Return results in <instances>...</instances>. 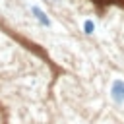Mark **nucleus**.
I'll return each mask as SVG.
<instances>
[{
  "instance_id": "f257e3e1",
  "label": "nucleus",
  "mask_w": 124,
  "mask_h": 124,
  "mask_svg": "<svg viewBox=\"0 0 124 124\" xmlns=\"http://www.w3.org/2000/svg\"><path fill=\"white\" fill-rule=\"evenodd\" d=\"M31 12H33V14L37 16V19H39V21H41L43 25H50V21H48V17H45V14H43V12H41V10L37 8V6H31Z\"/></svg>"
},
{
  "instance_id": "f03ea898",
  "label": "nucleus",
  "mask_w": 124,
  "mask_h": 124,
  "mask_svg": "<svg viewBox=\"0 0 124 124\" xmlns=\"http://www.w3.org/2000/svg\"><path fill=\"white\" fill-rule=\"evenodd\" d=\"M93 31H95V21H93V19H85V21H83V33L91 35Z\"/></svg>"
}]
</instances>
